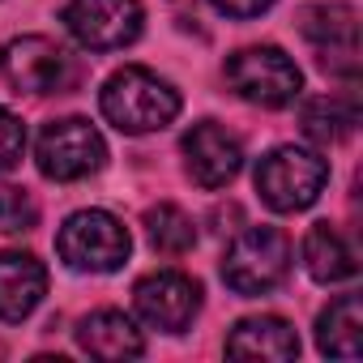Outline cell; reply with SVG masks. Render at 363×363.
<instances>
[{"instance_id":"obj_1","label":"cell","mask_w":363,"mask_h":363,"mask_svg":"<svg viewBox=\"0 0 363 363\" xmlns=\"http://www.w3.org/2000/svg\"><path fill=\"white\" fill-rule=\"evenodd\" d=\"M99 107H103L107 124H116L120 133L145 137V133L167 128V124L179 116V90H175L167 77H158L154 69L124 65V69H116V73L103 82Z\"/></svg>"},{"instance_id":"obj_2","label":"cell","mask_w":363,"mask_h":363,"mask_svg":"<svg viewBox=\"0 0 363 363\" xmlns=\"http://www.w3.org/2000/svg\"><path fill=\"white\" fill-rule=\"evenodd\" d=\"M329 184V162L308 145H278L257 162V193L274 214L308 210Z\"/></svg>"},{"instance_id":"obj_3","label":"cell","mask_w":363,"mask_h":363,"mask_svg":"<svg viewBox=\"0 0 363 363\" xmlns=\"http://www.w3.org/2000/svg\"><path fill=\"white\" fill-rule=\"evenodd\" d=\"M56 252L69 269L77 274H116L128 252L133 240L124 231V223L107 210H77L65 218L60 235H56Z\"/></svg>"},{"instance_id":"obj_4","label":"cell","mask_w":363,"mask_h":363,"mask_svg":"<svg viewBox=\"0 0 363 363\" xmlns=\"http://www.w3.org/2000/svg\"><path fill=\"white\" fill-rule=\"evenodd\" d=\"M291 274V240L278 227H248L223 257V282L235 295H269Z\"/></svg>"},{"instance_id":"obj_5","label":"cell","mask_w":363,"mask_h":363,"mask_svg":"<svg viewBox=\"0 0 363 363\" xmlns=\"http://www.w3.org/2000/svg\"><path fill=\"white\" fill-rule=\"evenodd\" d=\"M35 162L48 179L56 184H73V179H86L94 171H103L107 162V141L103 133L82 120V116H65V120H52L39 141H35Z\"/></svg>"},{"instance_id":"obj_6","label":"cell","mask_w":363,"mask_h":363,"mask_svg":"<svg viewBox=\"0 0 363 363\" xmlns=\"http://www.w3.org/2000/svg\"><path fill=\"white\" fill-rule=\"evenodd\" d=\"M0 73L22 94H65L77 86V60L48 35H22L0 48Z\"/></svg>"},{"instance_id":"obj_7","label":"cell","mask_w":363,"mask_h":363,"mask_svg":"<svg viewBox=\"0 0 363 363\" xmlns=\"http://www.w3.org/2000/svg\"><path fill=\"white\" fill-rule=\"evenodd\" d=\"M227 86L252 103V107H291L303 90V77L295 69V60L282 52V48H244L227 60Z\"/></svg>"},{"instance_id":"obj_8","label":"cell","mask_w":363,"mask_h":363,"mask_svg":"<svg viewBox=\"0 0 363 363\" xmlns=\"http://www.w3.org/2000/svg\"><path fill=\"white\" fill-rule=\"evenodd\" d=\"M299 30L316 52V65L333 77H359V13L346 0H320L299 13Z\"/></svg>"},{"instance_id":"obj_9","label":"cell","mask_w":363,"mask_h":363,"mask_svg":"<svg viewBox=\"0 0 363 363\" xmlns=\"http://www.w3.org/2000/svg\"><path fill=\"white\" fill-rule=\"evenodd\" d=\"M141 0H69L65 26L86 52H120L141 35Z\"/></svg>"},{"instance_id":"obj_10","label":"cell","mask_w":363,"mask_h":363,"mask_svg":"<svg viewBox=\"0 0 363 363\" xmlns=\"http://www.w3.org/2000/svg\"><path fill=\"white\" fill-rule=\"evenodd\" d=\"M133 303H137V316L150 329L184 333L201 312V282L179 274V269H154V274L137 278Z\"/></svg>"},{"instance_id":"obj_11","label":"cell","mask_w":363,"mask_h":363,"mask_svg":"<svg viewBox=\"0 0 363 363\" xmlns=\"http://www.w3.org/2000/svg\"><path fill=\"white\" fill-rule=\"evenodd\" d=\"M179 154H184V171L197 189H227L231 179L244 167V145L235 133H227L214 120H201L184 133L179 141Z\"/></svg>"},{"instance_id":"obj_12","label":"cell","mask_w":363,"mask_h":363,"mask_svg":"<svg viewBox=\"0 0 363 363\" xmlns=\"http://www.w3.org/2000/svg\"><path fill=\"white\" fill-rule=\"evenodd\" d=\"M77 346H82L90 359H103V363H124V359L145 354V337H141L137 320L124 316V312H116V308L90 312V316L77 325Z\"/></svg>"},{"instance_id":"obj_13","label":"cell","mask_w":363,"mask_h":363,"mask_svg":"<svg viewBox=\"0 0 363 363\" xmlns=\"http://www.w3.org/2000/svg\"><path fill=\"white\" fill-rule=\"evenodd\" d=\"M48 295V269L35 252H0V320H26Z\"/></svg>"},{"instance_id":"obj_14","label":"cell","mask_w":363,"mask_h":363,"mask_svg":"<svg viewBox=\"0 0 363 363\" xmlns=\"http://www.w3.org/2000/svg\"><path fill=\"white\" fill-rule=\"evenodd\" d=\"M299 354V337L282 316H244L227 337V359H274L286 363Z\"/></svg>"},{"instance_id":"obj_15","label":"cell","mask_w":363,"mask_h":363,"mask_svg":"<svg viewBox=\"0 0 363 363\" xmlns=\"http://www.w3.org/2000/svg\"><path fill=\"white\" fill-rule=\"evenodd\" d=\"M316 346H320V354H333V359H359V350H363V303L354 291L337 295L316 316Z\"/></svg>"},{"instance_id":"obj_16","label":"cell","mask_w":363,"mask_h":363,"mask_svg":"<svg viewBox=\"0 0 363 363\" xmlns=\"http://www.w3.org/2000/svg\"><path fill=\"white\" fill-rule=\"evenodd\" d=\"M303 269H308L316 282L333 286V282L354 278L359 261H354V248L342 240V231H337V227L316 223V227H308V235H303Z\"/></svg>"},{"instance_id":"obj_17","label":"cell","mask_w":363,"mask_h":363,"mask_svg":"<svg viewBox=\"0 0 363 363\" xmlns=\"http://www.w3.org/2000/svg\"><path fill=\"white\" fill-rule=\"evenodd\" d=\"M299 124H303V137L316 141V145H333V141H346L359 124V103L354 94H320V99H308L303 111H299Z\"/></svg>"},{"instance_id":"obj_18","label":"cell","mask_w":363,"mask_h":363,"mask_svg":"<svg viewBox=\"0 0 363 363\" xmlns=\"http://www.w3.org/2000/svg\"><path fill=\"white\" fill-rule=\"evenodd\" d=\"M145 235H150V244L162 257H184L197 244V223L179 210V206L162 201V206H150L145 210Z\"/></svg>"},{"instance_id":"obj_19","label":"cell","mask_w":363,"mask_h":363,"mask_svg":"<svg viewBox=\"0 0 363 363\" xmlns=\"http://www.w3.org/2000/svg\"><path fill=\"white\" fill-rule=\"evenodd\" d=\"M35 223H39V201L26 189H0V231L22 235L35 231Z\"/></svg>"},{"instance_id":"obj_20","label":"cell","mask_w":363,"mask_h":363,"mask_svg":"<svg viewBox=\"0 0 363 363\" xmlns=\"http://www.w3.org/2000/svg\"><path fill=\"white\" fill-rule=\"evenodd\" d=\"M26 154V124L9 111V107H0V175L13 171Z\"/></svg>"},{"instance_id":"obj_21","label":"cell","mask_w":363,"mask_h":363,"mask_svg":"<svg viewBox=\"0 0 363 363\" xmlns=\"http://www.w3.org/2000/svg\"><path fill=\"white\" fill-rule=\"evenodd\" d=\"M210 5L223 13V18H235V22H248V18H261L274 0H210Z\"/></svg>"},{"instance_id":"obj_22","label":"cell","mask_w":363,"mask_h":363,"mask_svg":"<svg viewBox=\"0 0 363 363\" xmlns=\"http://www.w3.org/2000/svg\"><path fill=\"white\" fill-rule=\"evenodd\" d=\"M0 354H5V346H0Z\"/></svg>"}]
</instances>
